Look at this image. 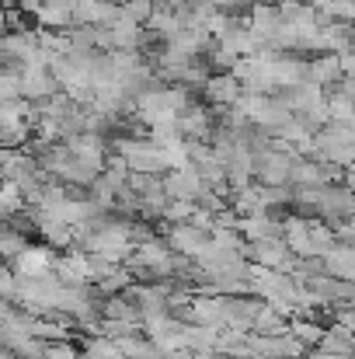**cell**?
Segmentation results:
<instances>
[{
    "instance_id": "obj_1",
    "label": "cell",
    "mask_w": 355,
    "mask_h": 359,
    "mask_svg": "<svg viewBox=\"0 0 355 359\" xmlns=\"http://www.w3.org/2000/svg\"><path fill=\"white\" fill-rule=\"evenodd\" d=\"M209 95H213L216 102H234L237 81L234 77H220V81H213V84H209Z\"/></svg>"
}]
</instances>
